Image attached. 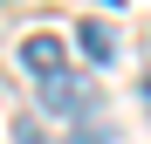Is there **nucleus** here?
<instances>
[{"mask_svg":"<svg viewBox=\"0 0 151 144\" xmlns=\"http://www.w3.org/2000/svg\"><path fill=\"white\" fill-rule=\"evenodd\" d=\"M76 41L89 48V62H110V55H117V34H110V21H96V14L76 28Z\"/></svg>","mask_w":151,"mask_h":144,"instance_id":"nucleus-3","label":"nucleus"},{"mask_svg":"<svg viewBox=\"0 0 151 144\" xmlns=\"http://www.w3.org/2000/svg\"><path fill=\"white\" fill-rule=\"evenodd\" d=\"M21 69H28L35 82L62 76V69H69V48H62V34H28V41H21Z\"/></svg>","mask_w":151,"mask_h":144,"instance_id":"nucleus-2","label":"nucleus"},{"mask_svg":"<svg viewBox=\"0 0 151 144\" xmlns=\"http://www.w3.org/2000/svg\"><path fill=\"white\" fill-rule=\"evenodd\" d=\"M41 110L48 117H69V124H76V117H96V82L76 76V69H62V76L41 82Z\"/></svg>","mask_w":151,"mask_h":144,"instance_id":"nucleus-1","label":"nucleus"}]
</instances>
